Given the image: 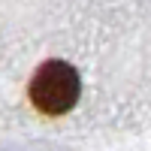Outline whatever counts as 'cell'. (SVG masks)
Instances as JSON below:
<instances>
[{
	"instance_id": "1",
	"label": "cell",
	"mask_w": 151,
	"mask_h": 151,
	"mask_svg": "<svg viewBox=\"0 0 151 151\" xmlns=\"http://www.w3.org/2000/svg\"><path fill=\"white\" fill-rule=\"evenodd\" d=\"M79 73L67 60H48L40 67V73L30 82V100L45 115H64L79 103Z\"/></svg>"
}]
</instances>
